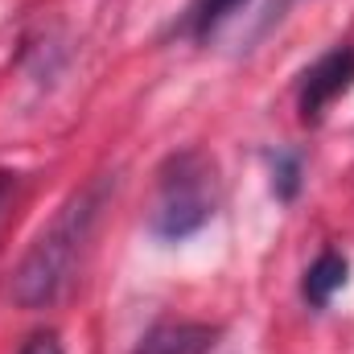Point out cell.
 <instances>
[{
  "instance_id": "1",
  "label": "cell",
  "mask_w": 354,
  "mask_h": 354,
  "mask_svg": "<svg viewBox=\"0 0 354 354\" xmlns=\"http://www.w3.org/2000/svg\"><path fill=\"white\" fill-rule=\"evenodd\" d=\"M107 194H111V177L87 181L79 194H71V202L54 214V223L33 239V248L12 272V301L21 309H46L71 288Z\"/></svg>"
},
{
  "instance_id": "2",
  "label": "cell",
  "mask_w": 354,
  "mask_h": 354,
  "mask_svg": "<svg viewBox=\"0 0 354 354\" xmlns=\"http://www.w3.org/2000/svg\"><path fill=\"white\" fill-rule=\"evenodd\" d=\"M218 210V169L202 149L174 153L157 174V198L149 227L161 239H185L202 231Z\"/></svg>"
},
{
  "instance_id": "3",
  "label": "cell",
  "mask_w": 354,
  "mask_h": 354,
  "mask_svg": "<svg viewBox=\"0 0 354 354\" xmlns=\"http://www.w3.org/2000/svg\"><path fill=\"white\" fill-rule=\"evenodd\" d=\"M351 87H354V46H334L301 79V99H297L301 120L305 124H317L326 115V107L334 99H342Z\"/></svg>"
},
{
  "instance_id": "4",
  "label": "cell",
  "mask_w": 354,
  "mask_h": 354,
  "mask_svg": "<svg viewBox=\"0 0 354 354\" xmlns=\"http://www.w3.org/2000/svg\"><path fill=\"white\" fill-rule=\"evenodd\" d=\"M218 330L206 322H161L136 342L132 354H206Z\"/></svg>"
},
{
  "instance_id": "5",
  "label": "cell",
  "mask_w": 354,
  "mask_h": 354,
  "mask_svg": "<svg viewBox=\"0 0 354 354\" xmlns=\"http://www.w3.org/2000/svg\"><path fill=\"white\" fill-rule=\"evenodd\" d=\"M342 284H346V260H342L338 252H322V256L309 264L301 288H305V301H309V305L326 309V305H330V297H334Z\"/></svg>"
},
{
  "instance_id": "6",
  "label": "cell",
  "mask_w": 354,
  "mask_h": 354,
  "mask_svg": "<svg viewBox=\"0 0 354 354\" xmlns=\"http://www.w3.org/2000/svg\"><path fill=\"white\" fill-rule=\"evenodd\" d=\"M239 4H248V0H189V25H194V33L198 37H206L223 17H231Z\"/></svg>"
},
{
  "instance_id": "7",
  "label": "cell",
  "mask_w": 354,
  "mask_h": 354,
  "mask_svg": "<svg viewBox=\"0 0 354 354\" xmlns=\"http://www.w3.org/2000/svg\"><path fill=\"white\" fill-rule=\"evenodd\" d=\"M272 174H276V177H272V185H276V194H280V198H292V194H297V185H301V165H297V157H292V153H280Z\"/></svg>"
},
{
  "instance_id": "8",
  "label": "cell",
  "mask_w": 354,
  "mask_h": 354,
  "mask_svg": "<svg viewBox=\"0 0 354 354\" xmlns=\"http://www.w3.org/2000/svg\"><path fill=\"white\" fill-rule=\"evenodd\" d=\"M21 354H62V346H58L54 334H33V338L21 346Z\"/></svg>"
},
{
  "instance_id": "9",
  "label": "cell",
  "mask_w": 354,
  "mask_h": 354,
  "mask_svg": "<svg viewBox=\"0 0 354 354\" xmlns=\"http://www.w3.org/2000/svg\"><path fill=\"white\" fill-rule=\"evenodd\" d=\"M12 194H17V174H0V218H4V210L12 202Z\"/></svg>"
}]
</instances>
